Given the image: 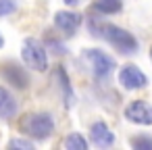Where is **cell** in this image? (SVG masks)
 <instances>
[{"mask_svg": "<svg viewBox=\"0 0 152 150\" xmlns=\"http://www.w3.org/2000/svg\"><path fill=\"white\" fill-rule=\"evenodd\" d=\"M19 129L34 140H46L54 131V121L48 113H29L19 121Z\"/></svg>", "mask_w": 152, "mask_h": 150, "instance_id": "1", "label": "cell"}, {"mask_svg": "<svg viewBox=\"0 0 152 150\" xmlns=\"http://www.w3.org/2000/svg\"><path fill=\"white\" fill-rule=\"evenodd\" d=\"M98 36H102L104 40H108L119 52L123 54H131L137 50V40L123 27H117V25H110V23H104L98 27Z\"/></svg>", "mask_w": 152, "mask_h": 150, "instance_id": "2", "label": "cell"}, {"mask_svg": "<svg viewBox=\"0 0 152 150\" xmlns=\"http://www.w3.org/2000/svg\"><path fill=\"white\" fill-rule=\"evenodd\" d=\"M21 56H23L25 65L31 67V69H36V71H46V69H48L46 50H44V46H42L36 38H27V40L23 42Z\"/></svg>", "mask_w": 152, "mask_h": 150, "instance_id": "3", "label": "cell"}, {"mask_svg": "<svg viewBox=\"0 0 152 150\" xmlns=\"http://www.w3.org/2000/svg\"><path fill=\"white\" fill-rule=\"evenodd\" d=\"M83 61L90 65L92 73H94L98 79H104V77L115 69V61H113L108 54H104L102 50H98V48L86 50V52H83Z\"/></svg>", "mask_w": 152, "mask_h": 150, "instance_id": "4", "label": "cell"}, {"mask_svg": "<svg viewBox=\"0 0 152 150\" xmlns=\"http://www.w3.org/2000/svg\"><path fill=\"white\" fill-rule=\"evenodd\" d=\"M125 117L137 125H152V104L144 100H135L125 106Z\"/></svg>", "mask_w": 152, "mask_h": 150, "instance_id": "5", "label": "cell"}, {"mask_svg": "<svg viewBox=\"0 0 152 150\" xmlns=\"http://www.w3.org/2000/svg\"><path fill=\"white\" fill-rule=\"evenodd\" d=\"M119 83L125 90H140V88H144L148 83V79H146V75L135 65H125L119 71Z\"/></svg>", "mask_w": 152, "mask_h": 150, "instance_id": "6", "label": "cell"}, {"mask_svg": "<svg viewBox=\"0 0 152 150\" xmlns=\"http://www.w3.org/2000/svg\"><path fill=\"white\" fill-rule=\"evenodd\" d=\"M54 23H56V27H58L61 31L73 36V34L77 31V27L81 25V15L69 13V11H58V13L54 15Z\"/></svg>", "mask_w": 152, "mask_h": 150, "instance_id": "7", "label": "cell"}, {"mask_svg": "<svg viewBox=\"0 0 152 150\" xmlns=\"http://www.w3.org/2000/svg\"><path fill=\"white\" fill-rule=\"evenodd\" d=\"M90 138H92V142H94L98 148L113 146V142H115V133H113V131L108 129V125L102 123V121H98V123H94V125L90 127Z\"/></svg>", "mask_w": 152, "mask_h": 150, "instance_id": "8", "label": "cell"}, {"mask_svg": "<svg viewBox=\"0 0 152 150\" xmlns=\"http://www.w3.org/2000/svg\"><path fill=\"white\" fill-rule=\"evenodd\" d=\"M2 73H4V77H7V81L13 83L15 88L25 90L27 83H29V79H27V75L23 73V69H19V67H15V65H7V67L2 69Z\"/></svg>", "mask_w": 152, "mask_h": 150, "instance_id": "9", "label": "cell"}, {"mask_svg": "<svg viewBox=\"0 0 152 150\" xmlns=\"http://www.w3.org/2000/svg\"><path fill=\"white\" fill-rule=\"evenodd\" d=\"M15 110H17V104H15L13 96H11L4 88H0V117L9 119V117L15 115Z\"/></svg>", "mask_w": 152, "mask_h": 150, "instance_id": "10", "label": "cell"}, {"mask_svg": "<svg viewBox=\"0 0 152 150\" xmlns=\"http://www.w3.org/2000/svg\"><path fill=\"white\" fill-rule=\"evenodd\" d=\"M63 146L67 150H88V140L81 133H69L63 142Z\"/></svg>", "mask_w": 152, "mask_h": 150, "instance_id": "11", "label": "cell"}, {"mask_svg": "<svg viewBox=\"0 0 152 150\" xmlns=\"http://www.w3.org/2000/svg\"><path fill=\"white\" fill-rule=\"evenodd\" d=\"M94 9H96L98 13L113 15V13H119V11H121V0H96V2H94Z\"/></svg>", "mask_w": 152, "mask_h": 150, "instance_id": "12", "label": "cell"}, {"mask_svg": "<svg viewBox=\"0 0 152 150\" xmlns=\"http://www.w3.org/2000/svg\"><path fill=\"white\" fill-rule=\"evenodd\" d=\"M17 11V0H0V17H7Z\"/></svg>", "mask_w": 152, "mask_h": 150, "instance_id": "13", "label": "cell"}, {"mask_svg": "<svg viewBox=\"0 0 152 150\" xmlns=\"http://www.w3.org/2000/svg\"><path fill=\"white\" fill-rule=\"evenodd\" d=\"M9 148H21V150H31L34 148V142L29 140H23V138H15L9 142Z\"/></svg>", "mask_w": 152, "mask_h": 150, "instance_id": "14", "label": "cell"}, {"mask_svg": "<svg viewBox=\"0 0 152 150\" xmlns=\"http://www.w3.org/2000/svg\"><path fill=\"white\" fill-rule=\"evenodd\" d=\"M131 146L133 148H142V150H152V140L150 138H133Z\"/></svg>", "mask_w": 152, "mask_h": 150, "instance_id": "15", "label": "cell"}, {"mask_svg": "<svg viewBox=\"0 0 152 150\" xmlns=\"http://www.w3.org/2000/svg\"><path fill=\"white\" fill-rule=\"evenodd\" d=\"M63 2H67V4H77L79 0H63Z\"/></svg>", "mask_w": 152, "mask_h": 150, "instance_id": "16", "label": "cell"}, {"mask_svg": "<svg viewBox=\"0 0 152 150\" xmlns=\"http://www.w3.org/2000/svg\"><path fill=\"white\" fill-rule=\"evenodd\" d=\"M4 46V38H2V34H0V48Z\"/></svg>", "mask_w": 152, "mask_h": 150, "instance_id": "17", "label": "cell"}, {"mask_svg": "<svg viewBox=\"0 0 152 150\" xmlns=\"http://www.w3.org/2000/svg\"><path fill=\"white\" fill-rule=\"evenodd\" d=\"M150 59H152V48H150Z\"/></svg>", "mask_w": 152, "mask_h": 150, "instance_id": "18", "label": "cell"}]
</instances>
